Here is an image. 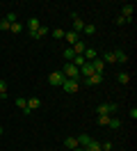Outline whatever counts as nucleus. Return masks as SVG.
Returning <instances> with one entry per match:
<instances>
[{
    "label": "nucleus",
    "mask_w": 137,
    "mask_h": 151,
    "mask_svg": "<svg viewBox=\"0 0 137 151\" xmlns=\"http://www.w3.org/2000/svg\"><path fill=\"white\" fill-rule=\"evenodd\" d=\"M89 140H91V135H87V133H85V135H80V137H78V144H80L82 149H85V147L89 144Z\"/></svg>",
    "instance_id": "20"
},
{
    "label": "nucleus",
    "mask_w": 137,
    "mask_h": 151,
    "mask_svg": "<svg viewBox=\"0 0 137 151\" xmlns=\"http://www.w3.org/2000/svg\"><path fill=\"white\" fill-rule=\"evenodd\" d=\"M126 23H128V21L123 19V16H121V14H119V16H117V25H126Z\"/></svg>",
    "instance_id": "33"
},
{
    "label": "nucleus",
    "mask_w": 137,
    "mask_h": 151,
    "mask_svg": "<svg viewBox=\"0 0 137 151\" xmlns=\"http://www.w3.org/2000/svg\"><path fill=\"white\" fill-rule=\"evenodd\" d=\"M9 28H11V25H9V23H7V21H5V19L0 21V30H2V32H5V30H9Z\"/></svg>",
    "instance_id": "32"
},
{
    "label": "nucleus",
    "mask_w": 137,
    "mask_h": 151,
    "mask_svg": "<svg viewBox=\"0 0 137 151\" xmlns=\"http://www.w3.org/2000/svg\"><path fill=\"white\" fill-rule=\"evenodd\" d=\"M64 39H66V41H69V46H73V44H75V41H78V35H75V32H73V30H69V32H64Z\"/></svg>",
    "instance_id": "16"
},
{
    "label": "nucleus",
    "mask_w": 137,
    "mask_h": 151,
    "mask_svg": "<svg viewBox=\"0 0 137 151\" xmlns=\"http://www.w3.org/2000/svg\"><path fill=\"white\" fill-rule=\"evenodd\" d=\"M62 73H64V78H69V80H78V78H80V73H78V66L71 64V62H66V64H64Z\"/></svg>",
    "instance_id": "1"
},
{
    "label": "nucleus",
    "mask_w": 137,
    "mask_h": 151,
    "mask_svg": "<svg viewBox=\"0 0 137 151\" xmlns=\"http://www.w3.org/2000/svg\"><path fill=\"white\" fill-rule=\"evenodd\" d=\"M73 151H85V149H82V147H78V149H73Z\"/></svg>",
    "instance_id": "34"
},
{
    "label": "nucleus",
    "mask_w": 137,
    "mask_h": 151,
    "mask_svg": "<svg viewBox=\"0 0 137 151\" xmlns=\"http://www.w3.org/2000/svg\"><path fill=\"white\" fill-rule=\"evenodd\" d=\"M25 28H27V32H34V30L41 28V23H39V19H37V16H32V19L25 23Z\"/></svg>",
    "instance_id": "10"
},
{
    "label": "nucleus",
    "mask_w": 137,
    "mask_h": 151,
    "mask_svg": "<svg viewBox=\"0 0 137 151\" xmlns=\"http://www.w3.org/2000/svg\"><path fill=\"white\" fill-rule=\"evenodd\" d=\"M53 37H55V39H64V30H62V28H55V30H53Z\"/></svg>",
    "instance_id": "30"
},
{
    "label": "nucleus",
    "mask_w": 137,
    "mask_h": 151,
    "mask_svg": "<svg viewBox=\"0 0 137 151\" xmlns=\"http://www.w3.org/2000/svg\"><path fill=\"white\" fill-rule=\"evenodd\" d=\"M78 73H80V78H89V76L94 73V66H91V62H85V64L78 69Z\"/></svg>",
    "instance_id": "6"
},
{
    "label": "nucleus",
    "mask_w": 137,
    "mask_h": 151,
    "mask_svg": "<svg viewBox=\"0 0 137 151\" xmlns=\"http://www.w3.org/2000/svg\"><path fill=\"white\" fill-rule=\"evenodd\" d=\"M64 57H66L69 62H71L73 57H75V53H73V48H71V46H69V48H66V50H64Z\"/></svg>",
    "instance_id": "28"
},
{
    "label": "nucleus",
    "mask_w": 137,
    "mask_h": 151,
    "mask_svg": "<svg viewBox=\"0 0 137 151\" xmlns=\"http://www.w3.org/2000/svg\"><path fill=\"white\" fill-rule=\"evenodd\" d=\"M108 126H110V128H119V126H121V119H117V117H110Z\"/></svg>",
    "instance_id": "24"
},
{
    "label": "nucleus",
    "mask_w": 137,
    "mask_h": 151,
    "mask_svg": "<svg viewBox=\"0 0 137 151\" xmlns=\"http://www.w3.org/2000/svg\"><path fill=\"white\" fill-rule=\"evenodd\" d=\"M82 30H85V21H82L78 14H73V32L78 35V32H82Z\"/></svg>",
    "instance_id": "8"
},
{
    "label": "nucleus",
    "mask_w": 137,
    "mask_h": 151,
    "mask_svg": "<svg viewBox=\"0 0 137 151\" xmlns=\"http://www.w3.org/2000/svg\"><path fill=\"white\" fill-rule=\"evenodd\" d=\"M48 32H50V30L46 28V25H41V28H39V30H34V32H27V35H30V37H32V39H44L46 35H48Z\"/></svg>",
    "instance_id": "9"
},
{
    "label": "nucleus",
    "mask_w": 137,
    "mask_h": 151,
    "mask_svg": "<svg viewBox=\"0 0 137 151\" xmlns=\"http://www.w3.org/2000/svg\"><path fill=\"white\" fill-rule=\"evenodd\" d=\"M71 48H73V53H75V55H82V53H85V48H87V44L78 39V41H75V44H73Z\"/></svg>",
    "instance_id": "13"
},
{
    "label": "nucleus",
    "mask_w": 137,
    "mask_h": 151,
    "mask_svg": "<svg viewBox=\"0 0 137 151\" xmlns=\"http://www.w3.org/2000/svg\"><path fill=\"white\" fill-rule=\"evenodd\" d=\"M0 135H2V126H0Z\"/></svg>",
    "instance_id": "35"
},
{
    "label": "nucleus",
    "mask_w": 137,
    "mask_h": 151,
    "mask_svg": "<svg viewBox=\"0 0 137 151\" xmlns=\"http://www.w3.org/2000/svg\"><path fill=\"white\" fill-rule=\"evenodd\" d=\"M78 87H80V80H64L62 83V89L64 92H69V94H73V92H78Z\"/></svg>",
    "instance_id": "4"
},
{
    "label": "nucleus",
    "mask_w": 137,
    "mask_h": 151,
    "mask_svg": "<svg viewBox=\"0 0 137 151\" xmlns=\"http://www.w3.org/2000/svg\"><path fill=\"white\" fill-rule=\"evenodd\" d=\"M37 108H41V99H37V96L27 99V110L32 112V110H37Z\"/></svg>",
    "instance_id": "12"
},
{
    "label": "nucleus",
    "mask_w": 137,
    "mask_h": 151,
    "mask_svg": "<svg viewBox=\"0 0 137 151\" xmlns=\"http://www.w3.org/2000/svg\"><path fill=\"white\" fill-rule=\"evenodd\" d=\"M133 12H135V5H123V7H121V16H123L128 23H133Z\"/></svg>",
    "instance_id": "5"
},
{
    "label": "nucleus",
    "mask_w": 137,
    "mask_h": 151,
    "mask_svg": "<svg viewBox=\"0 0 137 151\" xmlns=\"http://www.w3.org/2000/svg\"><path fill=\"white\" fill-rule=\"evenodd\" d=\"M5 96H7V83L0 80V99H5Z\"/></svg>",
    "instance_id": "26"
},
{
    "label": "nucleus",
    "mask_w": 137,
    "mask_h": 151,
    "mask_svg": "<svg viewBox=\"0 0 137 151\" xmlns=\"http://www.w3.org/2000/svg\"><path fill=\"white\" fill-rule=\"evenodd\" d=\"M82 57H85L87 62H91V60H96V50H94V48H85V53H82Z\"/></svg>",
    "instance_id": "18"
},
{
    "label": "nucleus",
    "mask_w": 137,
    "mask_h": 151,
    "mask_svg": "<svg viewBox=\"0 0 137 151\" xmlns=\"http://www.w3.org/2000/svg\"><path fill=\"white\" fill-rule=\"evenodd\" d=\"M108 122H110V114H98V124L100 126H108Z\"/></svg>",
    "instance_id": "29"
},
{
    "label": "nucleus",
    "mask_w": 137,
    "mask_h": 151,
    "mask_svg": "<svg viewBox=\"0 0 137 151\" xmlns=\"http://www.w3.org/2000/svg\"><path fill=\"white\" fill-rule=\"evenodd\" d=\"M64 147H66V149H78V147H80V144H78V137H66V140H64Z\"/></svg>",
    "instance_id": "14"
},
{
    "label": "nucleus",
    "mask_w": 137,
    "mask_h": 151,
    "mask_svg": "<svg viewBox=\"0 0 137 151\" xmlns=\"http://www.w3.org/2000/svg\"><path fill=\"white\" fill-rule=\"evenodd\" d=\"M16 105H18V108H21V110H23L25 114H30V110H27V99L18 96V99H16Z\"/></svg>",
    "instance_id": "17"
},
{
    "label": "nucleus",
    "mask_w": 137,
    "mask_h": 151,
    "mask_svg": "<svg viewBox=\"0 0 137 151\" xmlns=\"http://www.w3.org/2000/svg\"><path fill=\"white\" fill-rule=\"evenodd\" d=\"M103 83V73H91L89 78H85V85H100Z\"/></svg>",
    "instance_id": "7"
},
{
    "label": "nucleus",
    "mask_w": 137,
    "mask_h": 151,
    "mask_svg": "<svg viewBox=\"0 0 137 151\" xmlns=\"http://www.w3.org/2000/svg\"><path fill=\"white\" fill-rule=\"evenodd\" d=\"M91 66H94V73H103V71H105V62L98 60V57H96V60H91Z\"/></svg>",
    "instance_id": "11"
},
{
    "label": "nucleus",
    "mask_w": 137,
    "mask_h": 151,
    "mask_svg": "<svg viewBox=\"0 0 137 151\" xmlns=\"http://www.w3.org/2000/svg\"><path fill=\"white\" fill-rule=\"evenodd\" d=\"M9 32H14V35H18V32H23V23H11V28H9Z\"/></svg>",
    "instance_id": "22"
},
{
    "label": "nucleus",
    "mask_w": 137,
    "mask_h": 151,
    "mask_svg": "<svg viewBox=\"0 0 137 151\" xmlns=\"http://www.w3.org/2000/svg\"><path fill=\"white\" fill-rule=\"evenodd\" d=\"M85 151H87V149H85Z\"/></svg>",
    "instance_id": "36"
},
{
    "label": "nucleus",
    "mask_w": 137,
    "mask_h": 151,
    "mask_svg": "<svg viewBox=\"0 0 137 151\" xmlns=\"http://www.w3.org/2000/svg\"><path fill=\"white\" fill-rule=\"evenodd\" d=\"M112 55H114V62H121V64L128 62V55L123 53V50H112Z\"/></svg>",
    "instance_id": "15"
},
{
    "label": "nucleus",
    "mask_w": 137,
    "mask_h": 151,
    "mask_svg": "<svg viewBox=\"0 0 137 151\" xmlns=\"http://www.w3.org/2000/svg\"><path fill=\"white\" fill-rule=\"evenodd\" d=\"M117 112V103H100L96 108V114H114Z\"/></svg>",
    "instance_id": "3"
},
{
    "label": "nucleus",
    "mask_w": 137,
    "mask_h": 151,
    "mask_svg": "<svg viewBox=\"0 0 137 151\" xmlns=\"http://www.w3.org/2000/svg\"><path fill=\"white\" fill-rule=\"evenodd\" d=\"M5 21H7L9 25H11V23H16V14H14V12H9V14H5Z\"/></svg>",
    "instance_id": "27"
},
{
    "label": "nucleus",
    "mask_w": 137,
    "mask_h": 151,
    "mask_svg": "<svg viewBox=\"0 0 137 151\" xmlns=\"http://www.w3.org/2000/svg\"><path fill=\"white\" fill-rule=\"evenodd\" d=\"M85 62H87V60H85V57H82V55H75V57H73V60H71V64H75V66H78V69H80V66L85 64Z\"/></svg>",
    "instance_id": "23"
},
{
    "label": "nucleus",
    "mask_w": 137,
    "mask_h": 151,
    "mask_svg": "<svg viewBox=\"0 0 137 151\" xmlns=\"http://www.w3.org/2000/svg\"><path fill=\"white\" fill-rule=\"evenodd\" d=\"M64 80H66V78H64V73H62V71H53V73L48 76V83H50L53 87H62V83H64Z\"/></svg>",
    "instance_id": "2"
},
{
    "label": "nucleus",
    "mask_w": 137,
    "mask_h": 151,
    "mask_svg": "<svg viewBox=\"0 0 137 151\" xmlns=\"http://www.w3.org/2000/svg\"><path fill=\"white\" fill-rule=\"evenodd\" d=\"M85 35H94L96 32V25H91V23H85V30H82Z\"/></svg>",
    "instance_id": "25"
},
{
    "label": "nucleus",
    "mask_w": 137,
    "mask_h": 151,
    "mask_svg": "<svg viewBox=\"0 0 137 151\" xmlns=\"http://www.w3.org/2000/svg\"><path fill=\"white\" fill-rule=\"evenodd\" d=\"M100 151H112V142H100Z\"/></svg>",
    "instance_id": "31"
},
{
    "label": "nucleus",
    "mask_w": 137,
    "mask_h": 151,
    "mask_svg": "<svg viewBox=\"0 0 137 151\" xmlns=\"http://www.w3.org/2000/svg\"><path fill=\"white\" fill-rule=\"evenodd\" d=\"M117 80L121 83V85H128V83H130V73H126V71H121V73H117Z\"/></svg>",
    "instance_id": "19"
},
{
    "label": "nucleus",
    "mask_w": 137,
    "mask_h": 151,
    "mask_svg": "<svg viewBox=\"0 0 137 151\" xmlns=\"http://www.w3.org/2000/svg\"><path fill=\"white\" fill-rule=\"evenodd\" d=\"M100 60H103L105 64H112V62H114V55H112V50H108V53H103V57H100Z\"/></svg>",
    "instance_id": "21"
}]
</instances>
